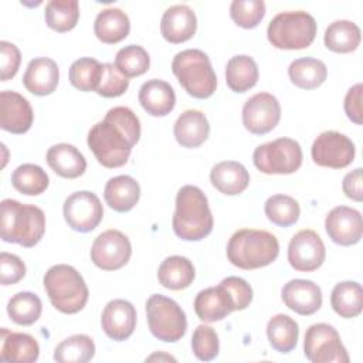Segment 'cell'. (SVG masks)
I'll use <instances>...</instances> for the list:
<instances>
[{"label": "cell", "mask_w": 363, "mask_h": 363, "mask_svg": "<svg viewBox=\"0 0 363 363\" xmlns=\"http://www.w3.org/2000/svg\"><path fill=\"white\" fill-rule=\"evenodd\" d=\"M20 62L21 54L17 45L9 41H0V79H11L20 68Z\"/></svg>", "instance_id": "cell-47"}, {"label": "cell", "mask_w": 363, "mask_h": 363, "mask_svg": "<svg viewBox=\"0 0 363 363\" xmlns=\"http://www.w3.org/2000/svg\"><path fill=\"white\" fill-rule=\"evenodd\" d=\"M362 91L363 85L356 84L346 92L343 108L346 112V116L356 125H362L363 119V111H362Z\"/></svg>", "instance_id": "cell-48"}, {"label": "cell", "mask_w": 363, "mask_h": 363, "mask_svg": "<svg viewBox=\"0 0 363 363\" xmlns=\"http://www.w3.org/2000/svg\"><path fill=\"white\" fill-rule=\"evenodd\" d=\"M354 143L336 130L322 132L312 143V160L322 167L343 169L354 160Z\"/></svg>", "instance_id": "cell-11"}, {"label": "cell", "mask_w": 363, "mask_h": 363, "mask_svg": "<svg viewBox=\"0 0 363 363\" xmlns=\"http://www.w3.org/2000/svg\"><path fill=\"white\" fill-rule=\"evenodd\" d=\"M139 138L140 122L136 113L128 106H115L89 129L86 143L99 164L115 169L128 162Z\"/></svg>", "instance_id": "cell-1"}, {"label": "cell", "mask_w": 363, "mask_h": 363, "mask_svg": "<svg viewBox=\"0 0 363 363\" xmlns=\"http://www.w3.org/2000/svg\"><path fill=\"white\" fill-rule=\"evenodd\" d=\"M298 323L288 315L278 313L267 323V337L272 349L279 353H289L298 343Z\"/></svg>", "instance_id": "cell-35"}, {"label": "cell", "mask_w": 363, "mask_h": 363, "mask_svg": "<svg viewBox=\"0 0 363 363\" xmlns=\"http://www.w3.org/2000/svg\"><path fill=\"white\" fill-rule=\"evenodd\" d=\"M194 275L196 272L191 261L182 255L164 258L157 269L159 284L172 291L189 288L194 279Z\"/></svg>", "instance_id": "cell-30"}, {"label": "cell", "mask_w": 363, "mask_h": 363, "mask_svg": "<svg viewBox=\"0 0 363 363\" xmlns=\"http://www.w3.org/2000/svg\"><path fill=\"white\" fill-rule=\"evenodd\" d=\"M95 354V343L88 335H72L57 345L54 360L58 363H85Z\"/></svg>", "instance_id": "cell-38"}, {"label": "cell", "mask_w": 363, "mask_h": 363, "mask_svg": "<svg viewBox=\"0 0 363 363\" xmlns=\"http://www.w3.org/2000/svg\"><path fill=\"white\" fill-rule=\"evenodd\" d=\"M26 275L24 262L14 254L3 251L0 254V281L1 285H14Z\"/></svg>", "instance_id": "cell-46"}, {"label": "cell", "mask_w": 363, "mask_h": 363, "mask_svg": "<svg viewBox=\"0 0 363 363\" xmlns=\"http://www.w3.org/2000/svg\"><path fill=\"white\" fill-rule=\"evenodd\" d=\"M47 26L57 33L72 30L79 18V4L77 0H51L44 11Z\"/></svg>", "instance_id": "cell-37"}, {"label": "cell", "mask_w": 363, "mask_h": 363, "mask_svg": "<svg viewBox=\"0 0 363 363\" xmlns=\"http://www.w3.org/2000/svg\"><path fill=\"white\" fill-rule=\"evenodd\" d=\"M325 228L335 244L343 247L354 245L360 241L363 234L362 214L356 208L337 206L328 213Z\"/></svg>", "instance_id": "cell-17"}, {"label": "cell", "mask_w": 363, "mask_h": 363, "mask_svg": "<svg viewBox=\"0 0 363 363\" xmlns=\"http://www.w3.org/2000/svg\"><path fill=\"white\" fill-rule=\"evenodd\" d=\"M173 133L180 146L194 149L207 140L210 123L201 111L187 109L176 119Z\"/></svg>", "instance_id": "cell-23"}, {"label": "cell", "mask_w": 363, "mask_h": 363, "mask_svg": "<svg viewBox=\"0 0 363 363\" xmlns=\"http://www.w3.org/2000/svg\"><path fill=\"white\" fill-rule=\"evenodd\" d=\"M281 119V105L278 99L268 92L252 95L242 106V125L254 135L271 132Z\"/></svg>", "instance_id": "cell-14"}, {"label": "cell", "mask_w": 363, "mask_h": 363, "mask_svg": "<svg viewBox=\"0 0 363 363\" xmlns=\"http://www.w3.org/2000/svg\"><path fill=\"white\" fill-rule=\"evenodd\" d=\"M230 16L237 26L254 28L265 16V3L262 0H234L230 4Z\"/></svg>", "instance_id": "cell-43"}, {"label": "cell", "mask_w": 363, "mask_h": 363, "mask_svg": "<svg viewBox=\"0 0 363 363\" xmlns=\"http://www.w3.org/2000/svg\"><path fill=\"white\" fill-rule=\"evenodd\" d=\"M197 30L194 11L186 4L170 6L162 16L160 33L172 44H180L190 40Z\"/></svg>", "instance_id": "cell-21"}, {"label": "cell", "mask_w": 363, "mask_h": 363, "mask_svg": "<svg viewBox=\"0 0 363 363\" xmlns=\"http://www.w3.org/2000/svg\"><path fill=\"white\" fill-rule=\"evenodd\" d=\"M172 71L184 91L197 99L210 98L217 88V77L206 52L189 48L177 52L172 61Z\"/></svg>", "instance_id": "cell-6"}, {"label": "cell", "mask_w": 363, "mask_h": 363, "mask_svg": "<svg viewBox=\"0 0 363 363\" xmlns=\"http://www.w3.org/2000/svg\"><path fill=\"white\" fill-rule=\"evenodd\" d=\"M362 169L357 167L352 172H349L342 182V189L346 197L354 200V201H362L363 200V184H362Z\"/></svg>", "instance_id": "cell-49"}, {"label": "cell", "mask_w": 363, "mask_h": 363, "mask_svg": "<svg viewBox=\"0 0 363 363\" xmlns=\"http://www.w3.org/2000/svg\"><path fill=\"white\" fill-rule=\"evenodd\" d=\"M211 184L223 194H241L250 184L248 170L235 160H224L213 166L210 172Z\"/></svg>", "instance_id": "cell-26"}, {"label": "cell", "mask_w": 363, "mask_h": 363, "mask_svg": "<svg viewBox=\"0 0 363 363\" xmlns=\"http://www.w3.org/2000/svg\"><path fill=\"white\" fill-rule=\"evenodd\" d=\"M191 350L201 362H210L217 357L220 342L217 332L208 325H199L191 336Z\"/></svg>", "instance_id": "cell-44"}, {"label": "cell", "mask_w": 363, "mask_h": 363, "mask_svg": "<svg viewBox=\"0 0 363 363\" xmlns=\"http://www.w3.org/2000/svg\"><path fill=\"white\" fill-rule=\"evenodd\" d=\"M45 159L51 170L65 179H77L82 176L86 169L84 155L69 143H57L51 146Z\"/></svg>", "instance_id": "cell-27"}, {"label": "cell", "mask_w": 363, "mask_h": 363, "mask_svg": "<svg viewBox=\"0 0 363 363\" xmlns=\"http://www.w3.org/2000/svg\"><path fill=\"white\" fill-rule=\"evenodd\" d=\"M291 82L301 89H315L328 78V68L323 61L312 57H303L292 61L288 67Z\"/></svg>", "instance_id": "cell-33"}, {"label": "cell", "mask_w": 363, "mask_h": 363, "mask_svg": "<svg viewBox=\"0 0 363 363\" xmlns=\"http://www.w3.org/2000/svg\"><path fill=\"white\" fill-rule=\"evenodd\" d=\"M258 65L250 55H234L225 65V82L233 92H247L258 82Z\"/></svg>", "instance_id": "cell-31"}, {"label": "cell", "mask_w": 363, "mask_h": 363, "mask_svg": "<svg viewBox=\"0 0 363 363\" xmlns=\"http://www.w3.org/2000/svg\"><path fill=\"white\" fill-rule=\"evenodd\" d=\"M102 75V64L89 57L75 60L69 67V82L82 92L96 91Z\"/></svg>", "instance_id": "cell-41"}, {"label": "cell", "mask_w": 363, "mask_h": 363, "mask_svg": "<svg viewBox=\"0 0 363 363\" xmlns=\"http://www.w3.org/2000/svg\"><path fill=\"white\" fill-rule=\"evenodd\" d=\"M129 86V78H126L115 64L105 62L102 64V75L95 91L104 98H116L126 92Z\"/></svg>", "instance_id": "cell-45"}, {"label": "cell", "mask_w": 363, "mask_h": 363, "mask_svg": "<svg viewBox=\"0 0 363 363\" xmlns=\"http://www.w3.org/2000/svg\"><path fill=\"white\" fill-rule=\"evenodd\" d=\"M101 326L105 335L116 342L126 340L136 328V309L125 299L109 301L101 316Z\"/></svg>", "instance_id": "cell-19"}, {"label": "cell", "mask_w": 363, "mask_h": 363, "mask_svg": "<svg viewBox=\"0 0 363 363\" xmlns=\"http://www.w3.org/2000/svg\"><path fill=\"white\" fill-rule=\"evenodd\" d=\"M40 356V346L37 340L21 332H10L1 329L0 339V359L10 363H34Z\"/></svg>", "instance_id": "cell-25"}, {"label": "cell", "mask_w": 363, "mask_h": 363, "mask_svg": "<svg viewBox=\"0 0 363 363\" xmlns=\"http://www.w3.org/2000/svg\"><path fill=\"white\" fill-rule=\"evenodd\" d=\"M316 35V20L306 11L278 13L268 24L267 37L278 50L308 48Z\"/></svg>", "instance_id": "cell-7"}, {"label": "cell", "mask_w": 363, "mask_h": 363, "mask_svg": "<svg viewBox=\"0 0 363 363\" xmlns=\"http://www.w3.org/2000/svg\"><path fill=\"white\" fill-rule=\"evenodd\" d=\"M139 102L152 116H166L176 105V94L172 85L163 79H149L139 89Z\"/></svg>", "instance_id": "cell-24"}, {"label": "cell", "mask_w": 363, "mask_h": 363, "mask_svg": "<svg viewBox=\"0 0 363 363\" xmlns=\"http://www.w3.org/2000/svg\"><path fill=\"white\" fill-rule=\"evenodd\" d=\"M155 359H159V360H162V359H167V360H176L174 357H172V356H169V354H164V356H162L160 353H159V354H157V353H156V354H152V356H150V357H147L146 360H155Z\"/></svg>", "instance_id": "cell-50"}, {"label": "cell", "mask_w": 363, "mask_h": 363, "mask_svg": "<svg viewBox=\"0 0 363 363\" xmlns=\"http://www.w3.org/2000/svg\"><path fill=\"white\" fill-rule=\"evenodd\" d=\"M130 31V21L128 14L115 7L104 9L98 13L94 23V33L96 38L105 44H116L128 37Z\"/></svg>", "instance_id": "cell-29"}, {"label": "cell", "mask_w": 363, "mask_h": 363, "mask_svg": "<svg viewBox=\"0 0 363 363\" xmlns=\"http://www.w3.org/2000/svg\"><path fill=\"white\" fill-rule=\"evenodd\" d=\"M146 318L150 333L162 342H177L187 330L184 311L176 301L160 294H153L146 301Z\"/></svg>", "instance_id": "cell-8"}, {"label": "cell", "mask_w": 363, "mask_h": 363, "mask_svg": "<svg viewBox=\"0 0 363 363\" xmlns=\"http://www.w3.org/2000/svg\"><path fill=\"white\" fill-rule=\"evenodd\" d=\"M333 311L345 319L356 318L363 309V288L359 282L343 281L333 286L330 294Z\"/></svg>", "instance_id": "cell-32"}, {"label": "cell", "mask_w": 363, "mask_h": 363, "mask_svg": "<svg viewBox=\"0 0 363 363\" xmlns=\"http://www.w3.org/2000/svg\"><path fill=\"white\" fill-rule=\"evenodd\" d=\"M34 113L30 102L14 91L0 92V128L14 135L26 133L33 125Z\"/></svg>", "instance_id": "cell-18"}, {"label": "cell", "mask_w": 363, "mask_h": 363, "mask_svg": "<svg viewBox=\"0 0 363 363\" xmlns=\"http://www.w3.org/2000/svg\"><path fill=\"white\" fill-rule=\"evenodd\" d=\"M267 218L279 227L294 225L301 214L299 203L286 194H274L267 199L264 204Z\"/></svg>", "instance_id": "cell-40"}, {"label": "cell", "mask_w": 363, "mask_h": 363, "mask_svg": "<svg viewBox=\"0 0 363 363\" xmlns=\"http://www.w3.org/2000/svg\"><path fill=\"white\" fill-rule=\"evenodd\" d=\"M132 255L129 238L119 230L101 233L91 247V261L104 271H116L128 264Z\"/></svg>", "instance_id": "cell-13"}, {"label": "cell", "mask_w": 363, "mask_h": 363, "mask_svg": "<svg viewBox=\"0 0 363 363\" xmlns=\"http://www.w3.org/2000/svg\"><path fill=\"white\" fill-rule=\"evenodd\" d=\"M45 233L44 211L34 204H23L13 199L1 201L0 234L6 242H16L31 248Z\"/></svg>", "instance_id": "cell-4"}, {"label": "cell", "mask_w": 363, "mask_h": 363, "mask_svg": "<svg viewBox=\"0 0 363 363\" xmlns=\"http://www.w3.org/2000/svg\"><path fill=\"white\" fill-rule=\"evenodd\" d=\"M234 311H237L235 299L224 281L217 286L206 288L196 295L194 312L203 322L213 323L223 320Z\"/></svg>", "instance_id": "cell-16"}, {"label": "cell", "mask_w": 363, "mask_h": 363, "mask_svg": "<svg viewBox=\"0 0 363 363\" xmlns=\"http://www.w3.org/2000/svg\"><path fill=\"white\" fill-rule=\"evenodd\" d=\"M213 214L206 194L197 186L186 184L176 196L172 218L174 234L184 241H200L213 230Z\"/></svg>", "instance_id": "cell-2"}, {"label": "cell", "mask_w": 363, "mask_h": 363, "mask_svg": "<svg viewBox=\"0 0 363 363\" xmlns=\"http://www.w3.org/2000/svg\"><path fill=\"white\" fill-rule=\"evenodd\" d=\"M62 213L68 227L78 233H89L95 230L104 217L99 197L88 190L69 194L64 201Z\"/></svg>", "instance_id": "cell-12"}, {"label": "cell", "mask_w": 363, "mask_h": 363, "mask_svg": "<svg viewBox=\"0 0 363 363\" xmlns=\"http://www.w3.org/2000/svg\"><path fill=\"white\" fill-rule=\"evenodd\" d=\"M281 298L286 308L302 316L318 312L322 306V291L309 279H291L281 289Z\"/></svg>", "instance_id": "cell-20"}, {"label": "cell", "mask_w": 363, "mask_h": 363, "mask_svg": "<svg viewBox=\"0 0 363 363\" xmlns=\"http://www.w3.org/2000/svg\"><path fill=\"white\" fill-rule=\"evenodd\" d=\"M43 284L51 305L62 313H77L88 302V286L82 275L71 265H52L45 272Z\"/></svg>", "instance_id": "cell-5"}, {"label": "cell", "mask_w": 363, "mask_h": 363, "mask_svg": "<svg viewBox=\"0 0 363 363\" xmlns=\"http://www.w3.org/2000/svg\"><path fill=\"white\" fill-rule=\"evenodd\" d=\"M252 162L265 174H291L302 164V149L295 139L278 138L255 147Z\"/></svg>", "instance_id": "cell-9"}, {"label": "cell", "mask_w": 363, "mask_h": 363, "mask_svg": "<svg viewBox=\"0 0 363 363\" xmlns=\"http://www.w3.org/2000/svg\"><path fill=\"white\" fill-rule=\"evenodd\" d=\"M305 357L312 363H347L349 354L337 330L328 323H315L306 329Z\"/></svg>", "instance_id": "cell-10"}, {"label": "cell", "mask_w": 363, "mask_h": 363, "mask_svg": "<svg viewBox=\"0 0 363 363\" xmlns=\"http://www.w3.org/2000/svg\"><path fill=\"white\" fill-rule=\"evenodd\" d=\"M325 257V244L313 230H301L289 241L288 262L295 271L312 272L323 264Z\"/></svg>", "instance_id": "cell-15"}, {"label": "cell", "mask_w": 363, "mask_h": 363, "mask_svg": "<svg viewBox=\"0 0 363 363\" xmlns=\"http://www.w3.org/2000/svg\"><path fill=\"white\" fill-rule=\"evenodd\" d=\"M43 312L41 299L28 291L17 292L7 303V313L10 319L21 326H30L37 322Z\"/></svg>", "instance_id": "cell-39"}, {"label": "cell", "mask_w": 363, "mask_h": 363, "mask_svg": "<svg viewBox=\"0 0 363 363\" xmlns=\"http://www.w3.org/2000/svg\"><path fill=\"white\" fill-rule=\"evenodd\" d=\"M11 184L21 194L38 196L47 190L50 179L45 170L38 164L23 163L13 170Z\"/></svg>", "instance_id": "cell-36"}, {"label": "cell", "mask_w": 363, "mask_h": 363, "mask_svg": "<svg viewBox=\"0 0 363 363\" xmlns=\"http://www.w3.org/2000/svg\"><path fill=\"white\" fill-rule=\"evenodd\" d=\"M115 65L126 78H133L143 75L149 69L150 58L142 45L130 44L116 52Z\"/></svg>", "instance_id": "cell-42"}, {"label": "cell", "mask_w": 363, "mask_h": 363, "mask_svg": "<svg viewBox=\"0 0 363 363\" xmlns=\"http://www.w3.org/2000/svg\"><path fill=\"white\" fill-rule=\"evenodd\" d=\"M58 65L48 57H38L31 60L23 75V84L26 89L38 96L52 94L58 85Z\"/></svg>", "instance_id": "cell-22"}, {"label": "cell", "mask_w": 363, "mask_h": 363, "mask_svg": "<svg viewBox=\"0 0 363 363\" xmlns=\"http://www.w3.org/2000/svg\"><path fill=\"white\" fill-rule=\"evenodd\" d=\"M279 254L277 237L265 230L241 228L227 244L228 261L241 269H258L272 264Z\"/></svg>", "instance_id": "cell-3"}, {"label": "cell", "mask_w": 363, "mask_h": 363, "mask_svg": "<svg viewBox=\"0 0 363 363\" xmlns=\"http://www.w3.org/2000/svg\"><path fill=\"white\" fill-rule=\"evenodd\" d=\"M360 40V28L350 20H336L330 23L323 37L326 48L339 54L354 51L359 47Z\"/></svg>", "instance_id": "cell-34"}, {"label": "cell", "mask_w": 363, "mask_h": 363, "mask_svg": "<svg viewBox=\"0 0 363 363\" xmlns=\"http://www.w3.org/2000/svg\"><path fill=\"white\" fill-rule=\"evenodd\" d=\"M139 197L140 186L133 177L128 174L115 176L105 184L104 199L106 204L118 213L130 211L138 204Z\"/></svg>", "instance_id": "cell-28"}]
</instances>
